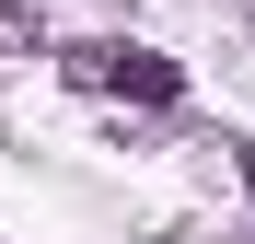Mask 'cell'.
<instances>
[{"label":"cell","mask_w":255,"mask_h":244,"mask_svg":"<svg viewBox=\"0 0 255 244\" xmlns=\"http://www.w3.org/2000/svg\"><path fill=\"white\" fill-rule=\"evenodd\" d=\"M70 81H81V93H128V105H174V93H186V70L162 58V47H128V35L70 47Z\"/></svg>","instance_id":"obj_1"},{"label":"cell","mask_w":255,"mask_h":244,"mask_svg":"<svg viewBox=\"0 0 255 244\" xmlns=\"http://www.w3.org/2000/svg\"><path fill=\"white\" fill-rule=\"evenodd\" d=\"M244 186H255V151H244Z\"/></svg>","instance_id":"obj_2"}]
</instances>
